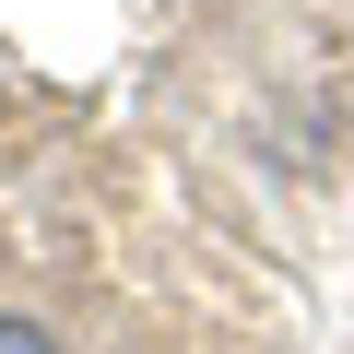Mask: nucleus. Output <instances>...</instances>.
Masks as SVG:
<instances>
[{
  "mask_svg": "<svg viewBox=\"0 0 354 354\" xmlns=\"http://www.w3.org/2000/svg\"><path fill=\"white\" fill-rule=\"evenodd\" d=\"M0 354H48V342H36V330H0Z\"/></svg>",
  "mask_w": 354,
  "mask_h": 354,
  "instance_id": "f257e3e1",
  "label": "nucleus"
}]
</instances>
